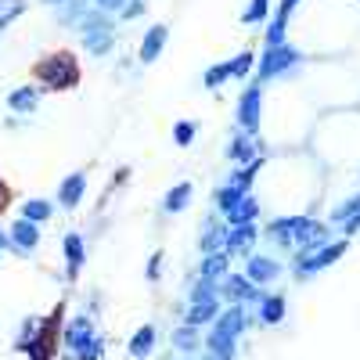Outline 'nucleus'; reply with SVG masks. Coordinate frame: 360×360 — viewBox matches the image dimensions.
Masks as SVG:
<instances>
[{
    "label": "nucleus",
    "mask_w": 360,
    "mask_h": 360,
    "mask_svg": "<svg viewBox=\"0 0 360 360\" xmlns=\"http://www.w3.org/2000/svg\"><path fill=\"white\" fill-rule=\"evenodd\" d=\"M29 79L40 83L44 90H51V94H65V90H76L83 83V65H79L76 51L58 47V51L40 54L37 62L29 65Z\"/></svg>",
    "instance_id": "nucleus-1"
},
{
    "label": "nucleus",
    "mask_w": 360,
    "mask_h": 360,
    "mask_svg": "<svg viewBox=\"0 0 360 360\" xmlns=\"http://www.w3.org/2000/svg\"><path fill=\"white\" fill-rule=\"evenodd\" d=\"M62 321H65V303H58V307L47 314V321L40 324L37 339L29 342V353H33V360H54L58 342H62Z\"/></svg>",
    "instance_id": "nucleus-2"
},
{
    "label": "nucleus",
    "mask_w": 360,
    "mask_h": 360,
    "mask_svg": "<svg viewBox=\"0 0 360 360\" xmlns=\"http://www.w3.org/2000/svg\"><path fill=\"white\" fill-rule=\"evenodd\" d=\"M15 198H18V191L8 184L4 176H0V217H8V209L15 205Z\"/></svg>",
    "instance_id": "nucleus-3"
}]
</instances>
